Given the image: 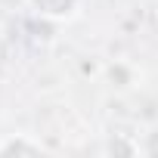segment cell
<instances>
[{
	"label": "cell",
	"mask_w": 158,
	"mask_h": 158,
	"mask_svg": "<svg viewBox=\"0 0 158 158\" xmlns=\"http://www.w3.org/2000/svg\"><path fill=\"white\" fill-rule=\"evenodd\" d=\"M87 0H25V6L44 19V22H53V25H62V22H71L81 16Z\"/></svg>",
	"instance_id": "obj_1"
},
{
	"label": "cell",
	"mask_w": 158,
	"mask_h": 158,
	"mask_svg": "<svg viewBox=\"0 0 158 158\" xmlns=\"http://www.w3.org/2000/svg\"><path fill=\"white\" fill-rule=\"evenodd\" d=\"M40 152H47V146L31 133H6L0 139V158L3 155H40Z\"/></svg>",
	"instance_id": "obj_2"
},
{
	"label": "cell",
	"mask_w": 158,
	"mask_h": 158,
	"mask_svg": "<svg viewBox=\"0 0 158 158\" xmlns=\"http://www.w3.org/2000/svg\"><path fill=\"white\" fill-rule=\"evenodd\" d=\"M136 149H139V155H146V158H158V124H152V127L136 139Z\"/></svg>",
	"instance_id": "obj_3"
},
{
	"label": "cell",
	"mask_w": 158,
	"mask_h": 158,
	"mask_svg": "<svg viewBox=\"0 0 158 158\" xmlns=\"http://www.w3.org/2000/svg\"><path fill=\"white\" fill-rule=\"evenodd\" d=\"M6 53H10V44H6V31L0 28V65L6 62Z\"/></svg>",
	"instance_id": "obj_4"
}]
</instances>
